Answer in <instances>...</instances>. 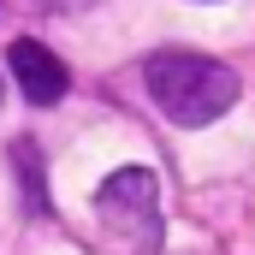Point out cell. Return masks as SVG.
Instances as JSON below:
<instances>
[{
    "label": "cell",
    "instance_id": "6da1fadb",
    "mask_svg": "<svg viewBox=\"0 0 255 255\" xmlns=\"http://www.w3.org/2000/svg\"><path fill=\"white\" fill-rule=\"evenodd\" d=\"M142 83H148V101L172 119V125H214L220 113H232V101H238V71L220 60H208V54H190V48H160V54H148L142 60Z\"/></svg>",
    "mask_w": 255,
    "mask_h": 255
},
{
    "label": "cell",
    "instance_id": "7a4b0ae2",
    "mask_svg": "<svg viewBox=\"0 0 255 255\" xmlns=\"http://www.w3.org/2000/svg\"><path fill=\"white\" fill-rule=\"evenodd\" d=\"M95 214L101 226L130 244L136 255H160L166 244V220H160V178L148 166H119L101 190H95Z\"/></svg>",
    "mask_w": 255,
    "mask_h": 255
},
{
    "label": "cell",
    "instance_id": "3957f363",
    "mask_svg": "<svg viewBox=\"0 0 255 255\" xmlns=\"http://www.w3.org/2000/svg\"><path fill=\"white\" fill-rule=\"evenodd\" d=\"M6 65H12V77H18V89H24V101L54 107V101L65 95V65H60V54H48L36 36H18V42L6 48Z\"/></svg>",
    "mask_w": 255,
    "mask_h": 255
},
{
    "label": "cell",
    "instance_id": "277c9868",
    "mask_svg": "<svg viewBox=\"0 0 255 255\" xmlns=\"http://www.w3.org/2000/svg\"><path fill=\"white\" fill-rule=\"evenodd\" d=\"M0 95H6V83H0Z\"/></svg>",
    "mask_w": 255,
    "mask_h": 255
}]
</instances>
